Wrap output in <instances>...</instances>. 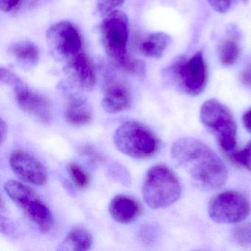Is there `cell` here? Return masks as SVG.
Instances as JSON below:
<instances>
[{
    "mask_svg": "<svg viewBox=\"0 0 251 251\" xmlns=\"http://www.w3.org/2000/svg\"><path fill=\"white\" fill-rule=\"evenodd\" d=\"M171 155L175 162L203 189L215 190L227 181V170L224 163L201 141L179 139L173 144Z\"/></svg>",
    "mask_w": 251,
    "mask_h": 251,
    "instance_id": "obj_1",
    "label": "cell"
},
{
    "mask_svg": "<svg viewBox=\"0 0 251 251\" xmlns=\"http://www.w3.org/2000/svg\"><path fill=\"white\" fill-rule=\"evenodd\" d=\"M100 25L102 45L113 64L126 73L142 77L145 75V64L130 56L127 50L129 20L127 15L115 10L105 16Z\"/></svg>",
    "mask_w": 251,
    "mask_h": 251,
    "instance_id": "obj_2",
    "label": "cell"
},
{
    "mask_svg": "<svg viewBox=\"0 0 251 251\" xmlns=\"http://www.w3.org/2000/svg\"><path fill=\"white\" fill-rule=\"evenodd\" d=\"M201 118L228 158L236 152L237 126L233 114L226 105L217 100L205 101L201 107Z\"/></svg>",
    "mask_w": 251,
    "mask_h": 251,
    "instance_id": "obj_3",
    "label": "cell"
},
{
    "mask_svg": "<svg viewBox=\"0 0 251 251\" xmlns=\"http://www.w3.org/2000/svg\"><path fill=\"white\" fill-rule=\"evenodd\" d=\"M114 142L122 153L139 159L153 156L159 149L156 135L139 122L123 123L114 133Z\"/></svg>",
    "mask_w": 251,
    "mask_h": 251,
    "instance_id": "obj_4",
    "label": "cell"
},
{
    "mask_svg": "<svg viewBox=\"0 0 251 251\" xmlns=\"http://www.w3.org/2000/svg\"><path fill=\"white\" fill-rule=\"evenodd\" d=\"M180 194V182L168 167L156 165L148 171L142 188L148 206L153 209L167 208L179 199Z\"/></svg>",
    "mask_w": 251,
    "mask_h": 251,
    "instance_id": "obj_5",
    "label": "cell"
},
{
    "mask_svg": "<svg viewBox=\"0 0 251 251\" xmlns=\"http://www.w3.org/2000/svg\"><path fill=\"white\" fill-rule=\"evenodd\" d=\"M4 188L9 198L23 210L27 218L37 226L41 231L46 233L52 228V213L33 189L16 180L7 182Z\"/></svg>",
    "mask_w": 251,
    "mask_h": 251,
    "instance_id": "obj_6",
    "label": "cell"
},
{
    "mask_svg": "<svg viewBox=\"0 0 251 251\" xmlns=\"http://www.w3.org/2000/svg\"><path fill=\"white\" fill-rule=\"evenodd\" d=\"M251 212L248 198L236 191L215 195L208 204V215L214 223L232 224L245 220Z\"/></svg>",
    "mask_w": 251,
    "mask_h": 251,
    "instance_id": "obj_7",
    "label": "cell"
},
{
    "mask_svg": "<svg viewBox=\"0 0 251 251\" xmlns=\"http://www.w3.org/2000/svg\"><path fill=\"white\" fill-rule=\"evenodd\" d=\"M169 70L179 87L188 95L192 96L200 95L206 86L208 72L201 52H197L187 61L179 59Z\"/></svg>",
    "mask_w": 251,
    "mask_h": 251,
    "instance_id": "obj_8",
    "label": "cell"
},
{
    "mask_svg": "<svg viewBox=\"0 0 251 251\" xmlns=\"http://www.w3.org/2000/svg\"><path fill=\"white\" fill-rule=\"evenodd\" d=\"M46 38L54 56L66 63L82 52L81 35L70 22L61 21L52 25L47 30Z\"/></svg>",
    "mask_w": 251,
    "mask_h": 251,
    "instance_id": "obj_9",
    "label": "cell"
},
{
    "mask_svg": "<svg viewBox=\"0 0 251 251\" xmlns=\"http://www.w3.org/2000/svg\"><path fill=\"white\" fill-rule=\"evenodd\" d=\"M13 88L17 105L23 111L36 117L42 123H50L52 106L46 97L32 90L22 80Z\"/></svg>",
    "mask_w": 251,
    "mask_h": 251,
    "instance_id": "obj_10",
    "label": "cell"
},
{
    "mask_svg": "<svg viewBox=\"0 0 251 251\" xmlns=\"http://www.w3.org/2000/svg\"><path fill=\"white\" fill-rule=\"evenodd\" d=\"M9 161L13 173L20 180L36 186H43L48 182L45 166L30 154L16 151L11 154Z\"/></svg>",
    "mask_w": 251,
    "mask_h": 251,
    "instance_id": "obj_11",
    "label": "cell"
},
{
    "mask_svg": "<svg viewBox=\"0 0 251 251\" xmlns=\"http://www.w3.org/2000/svg\"><path fill=\"white\" fill-rule=\"evenodd\" d=\"M65 70L71 81L77 87L90 91L96 83L93 63L84 52H80L66 63Z\"/></svg>",
    "mask_w": 251,
    "mask_h": 251,
    "instance_id": "obj_12",
    "label": "cell"
},
{
    "mask_svg": "<svg viewBox=\"0 0 251 251\" xmlns=\"http://www.w3.org/2000/svg\"><path fill=\"white\" fill-rule=\"evenodd\" d=\"M131 102V92L126 84L117 80H111L107 85L102 105L108 114H117L127 109Z\"/></svg>",
    "mask_w": 251,
    "mask_h": 251,
    "instance_id": "obj_13",
    "label": "cell"
},
{
    "mask_svg": "<svg viewBox=\"0 0 251 251\" xmlns=\"http://www.w3.org/2000/svg\"><path fill=\"white\" fill-rule=\"evenodd\" d=\"M143 211L139 201L126 195H117L113 198L109 205L111 217L117 223L129 224L137 220Z\"/></svg>",
    "mask_w": 251,
    "mask_h": 251,
    "instance_id": "obj_14",
    "label": "cell"
},
{
    "mask_svg": "<svg viewBox=\"0 0 251 251\" xmlns=\"http://www.w3.org/2000/svg\"><path fill=\"white\" fill-rule=\"evenodd\" d=\"M64 117L67 123L72 126H85L92 120V108L83 97L73 95L66 104Z\"/></svg>",
    "mask_w": 251,
    "mask_h": 251,
    "instance_id": "obj_15",
    "label": "cell"
},
{
    "mask_svg": "<svg viewBox=\"0 0 251 251\" xmlns=\"http://www.w3.org/2000/svg\"><path fill=\"white\" fill-rule=\"evenodd\" d=\"M170 36L163 32L151 33L139 41L138 50L147 58H160L170 43Z\"/></svg>",
    "mask_w": 251,
    "mask_h": 251,
    "instance_id": "obj_16",
    "label": "cell"
},
{
    "mask_svg": "<svg viewBox=\"0 0 251 251\" xmlns=\"http://www.w3.org/2000/svg\"><path fill=\"white\" fill-rule=\"evenodd\" d=\"M92 243L93 237L89 230L84 227H73L66 236L59 249L88 251L90 249Z\"/></svg>",
    "mask_w": 251,
    "mask_h": 251,
    "instance_id": "obj_17",
    "label": "cell"
},
{
    "mask_svg": "<svg viewBox=\"0 0 251 251\" xmlns=\"http://www.w3.org/2000/svg\"><path fill=\"white\" fill-rule=\"evenodd\" d=\"M9 52L19 62L26 66H35L39 60V51L33 42H21L13 44Z\"/></svg>",
    "mask_w": 251,
    "mask_h": 251,
    "instance_id": "obj_18",
    "label": "cell"
},
{
    "mask_svg": "<svg viewBox=\"0 0 251 251\" xmlns=\"http://www.w3.org/2000/svg\"><path fill=\"white\" fill-rule=\"evenodd\" d=\"M220 60L225 66L235 64L239 55V45L236 36H228L223 42L220 48Z\"/></svg>",
    "mask_w": 251,
    "mask_h": 251,
    "instance_id": "obj_19",
    "label": "cell"
},
{
    "mask_svg": "<svg viewBox=\"0 0 251 251\" xmlns=\"http://www.w3.org/2000/svg\"><path fill=\"white\" fill-rule=\"evenodd\" d=\"M68 173L75 186L80 191H84L89 187L91 183L89 173L76 163H70L68 166Z\"/></svg>",
    "mask_w": 251,
    "mask_h": 251,
    "instance_id": "obj_20",
    "label": "cell"
},
{
    "mask_svg": "<svg viewBox=\"0 0 251 251\" xmlns=\"http://www.w3.org/2000/svg\"><path fill=\"white\" fill-rule=\"evenodd\" d=\"M233 239L238 245L242 247H251V223L239 225L233 230Z\"/></svg>",
    "mask_w": 251,
    "mask_h": 251,
    "instance_id": "obj_21",
    "label": "cell"
},
{
    "mask_svg": "<svg viewBox=\"0 0 251 251\" xmlns=\"http://www.w3.org/2000/svg\"><path fill=\"white\" fill-rule=\"evenodd\" d=\"M78 152L80 156L86 159L91 164L98 165V164H103L105 161L103 154L101 153L95 147L92 145H83L79 148Z\"/></svg>",
    "mask_w": 251,
    "mask_h": 251,
    "instance_id": "obj_22",
    "label": "cell"
},
{
    "mask_svg": "<svg viewBox=\"0 0 251 251\" xmlns=\"http://www.w3.org/2000/svg\"><path fill=\"white\" fill-rule=\"evenodd\" d=\"M230 160L236 164L244 166L251 172V141L246 145L242 151H239L229 157Z\"/></svg>",
    "mask_w": 251,
    "mask_h": 251,
    "instance_id": "obj_23",
    "label": "cell"
},
{
    "mask_svg": "<svg viewBox=\"0 0 251 251\" xmlns=\"http://www.w3.org/2000/svg\"><path fill=\"white\" fill-rule=\"evenodd\" d=\"M125 0H97V9L102 16H106L124 4Z\"/></svg>",
    "mask_w": 251,
    "mask_h": 251,
    "instance_id": "obj_24",
    "label": "cell"
},
{
    "mask_svg": "<svg viewBox=\"0 0 251 251\" xmlns=\"http://www.w3.org/2000/svg\"><path fill=\"white\" fill-rule=\"evenodd\" d=\"M0 78H1V82L5 84L9 85V86L14 87L15 85H17L19 82L21 81V79L17 77L15 74L11 73L9 70L7 69L1 68V72H0Z\"/></svg>",
    "mask_w": 251,
    "mask_h": 251,
    "instance_id": "obj_25",
    "label": "cell"
},
{
    "mask_svg": "<svg viewBox=\"0 0 251 251\" xmlns=\"http://www.w3.org/2000/svg\"><path fill=\"white\" fill-rule=\"evenodd\" d=\"M208 1L214 11L221 14L228 11L233 2V0H208ZM242 1L247 2L248 0H242Z\"/></svg>",
    "mask_w": 251,
    "mask_h": 251,
    "instance_id": "obj_26",
    "label": "cell"
},
{
    "mask_svg": "<svg viewBox=\"0 0 251 251\" xmlns=\"http://www.w3.org/2000/svg\"><path fill=\"white\" fill-rule=\"evenodd\" d=\"M23 0H0V8L3 12L11 13L17 11Z\"/></svg>",
    "mask_w": 251,
    "mask_h": 251,
    "instance_id": "obj_27",
    "label": "cell"
},
{
    "mask_svg": "<svg viewBox=\"0 0 251 251\" xmlns=\"http://www.w3.org/2000/svg\"><path fill=\"white\" fill-rule=\"evenodd\" d=\"M139 235H140L141 239L143 242L147 244H151L153 241L155 232H154L152 227L146 226L141 228Z\"/></svg>",
    "mask_w": 251,
    "mask_h": 251,
    "instance_id": "obj_28",
    "label": "cell"
},
{
    "mask_svg": "<svg viewBox=\"0 0 251 251\" xmlns=\"http://www.w3.org/2000/svg\"><path fill=\"white\" fill-rule=\"evenodd\" d=\"M239 78L243 84L251 88V61H250L245 70L241 72Z\"/></svg>",
    "mask_w": 251,
    "mask_h": 251,
    "instance_id": "obj_29",
    "label": "cell"
},
{
    "mask_svg": "<svg viewBox=\"0 0 251 251\" xmlns=\"http://www.w3.org/2000/svg\"><path fill=\"white\" fill-rule=\"evenodd\" d=\"M1 232L2 233H11L13 232L12 224L8 221L7 218L1 217Z\"/></svg>",
    "mask_w": 251,
    "mask_h": 251,
    "instance_id": "obj_30",
    "label": "cell"
},
{
    "mask_svg": "<svg viewBox=\"0 0 251 251\" xmlns=\"http://www.w3.org/2000/svg\"><path fill=\"white\" fill-rule=\"evenodd\" d=\"M242 122L245 128L251 133V109L247 111L242 117Z\"/></svg>",
    "mask_w": 251,
    "mask_h": 251,
    "instance_id": "obj_31",
    "label": "cell"
},
{
    "mask_svg": "<svg viewBox=\"0 0 251 251\" xmlns=\"http://www.w3.org/2000/svg\"><path fill=\"white\" fill-rule=\"evenodd\" d=\"M0 133H1V136H0V139H1V144H3L4 141L6 139L7 133H8V127H7L6 123L1 120V125H0Z\"/></svg>",
    "mask_w": 251,
    "mask_h": 251,
    "instance_id": "obj_32",
    "label": "cell"
}]
</instances>
